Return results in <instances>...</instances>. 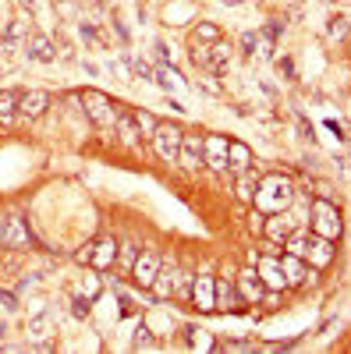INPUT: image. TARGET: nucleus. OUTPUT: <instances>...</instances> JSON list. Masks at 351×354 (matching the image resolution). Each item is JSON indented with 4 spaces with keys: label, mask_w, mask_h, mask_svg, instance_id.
Wrapping results in <instances>:
<instances>
[{
    "label": "nucleus",
    "mask_w": 351,
    "mask_h": 354,
    "mask_svg": "<svg viewBox=\"0 0 351 354\" xmlns=\"http://www.w3.org/2000/svg\"><path fill=\"white\" fill-rule=\"evenodd\" d=\"M114 128H117V135H121L125 145H138V142H142V131H138V124H135V117H128V113H121V110H117Z\"/></svg>",
    "instance_id": "obj_20"
},
{
    "label": "nucleus",
    "mask_w": 351,
    "mask_h": 354,
    "mask_svg": "<svg viewBox=\"0 0 351 354\" xmlns=\"http://www.w3.org/2000/svg\"><path fill=\"white\" fill-rule=\"evenodd\" d=\"M280 270H284L287 287H298V290H302V280H305V273H309V262H305L302 255H287V252H284V259H280Z\"/></svg>",
    "instance_id": "obj_16"
},
{
    "label": "nucleus",
    "mask_w": 351,
    "mask_h": 354,
    "mask_svg": "<svg viewBox=\"0 0 351 354\" xmlns=\"http://www.w3.org/2000/svg\"><path fill=\"white\" fill-rule=\"evenodd\" d=\"M249 163H252V149L245 142H231L227 145V170L231 174H242V170H249Z\"/></svg>",
    "instance_id": "obj_17"
},
{
    "label": "nucleus",
    "mask_w": 351,
    "mask_h": 354,
    "mask_svg": "<svg viewBox=\"0 0 351 354\" xmlns=\"http://www.w3.org/2000/svg\"><path fill=\"white\" fill-rule=\"evenodd\" d=\"M234 283H238L242 298H245L249 305H259V301H262V294H267V283H262V277H259L255 270H242L238 277H234Z\"/></svg>",
    "instance_id": "obj_13"
},
{
    "label": "nucleus",
    "mask_w": 351,
    "mask_h": 354,
    "mask_svg": "<svg viewBox=\"0 0 351 354\" xmlns=\"http://www.w3.org/2000/svg\"><path fill=\"white\" fill-rule=\"evenodd\" d=\"M28 57H33V61H43V64H53L57 50H53V43L46 36H33V39H28Z\"/></svg>",
    "instance_id": "obj_21"
},
{
    "label": "nucleus",
    "mask_w": 351,
    "mask_h": 354,
    "mask_svg": "<svg viewBox=\"0 0 351 354\" xmlns=\"http://www.w3.org/2000/svg\"><path fill=\"white\" fill-rule=\"evenodd\" d=\"M291 230H295V220H291V213H270V216H267V223H262V238L284 245Z\"/></svg>",
    "instance_id": "obj_14"
},
{
    "label": "nucleus",
    "mask_w": 351,
    "mask_h": 354,
    "mask_svg": "<svg viewBox=\"0 0 351 354\" xmlns=\"http://www.w3.org/2000/svg\"><path fill=\"white\" fill-rule=\"evenodd\" d=\"M255 50H259V36H255V32H245V36H242V53H245V57H255Z\"/></svg>",
    "instance_id": "obj_33"
},
{
    "label": "nucleus",
    "mask_w": 351,
    "mask_h": 354,
    "mask_svg": "<svg viewBox=\"0 0 351 354\" xmlns=\"http://www.w3.org/2000/svg\"><path fill=\"white\" fill-rule=\"evenodd\" d=\"M255 273L262 277L267 290H287V280H284V270H280V259L277 255H259Z\"/></svg>",
    "instance_id": "obj_8"
},
{
    "label": "nucleus",
    "mask_w": 351,
    "mask_h": 354,
    "mask_svg": "<svg viewBox=\"0 0 351 354\" xmlns=\"http://www.w3.org/2000/svg\"><path fill=\"white\" fill-rule=\"evenodd\" d=\"M46 106H50V93H43V88H28V93L18 96V117H25V121L43 117Z\"/></svg>",
    "instance_id": "obj_7"
},
{
    "label": "nucleus",
    "mask_w": 351,
    "mask_h": 354,
    "mask_svg": "<svg viewBox=\"0 0 351 354\" xmlns=\"http://www.w3.org/2000/svg\"><path fill=\"white\" fill-rule=\"evenodd\" d=\"M135 255H138L135 245H117V262H121L125 270H132V266H135Z\"/></svg>",
    "instance_id": "obj_29"
},
{
    "label": "nucleus",
    "mask_w": 351,
    "mask_h": 354,
    "mask_svg": "<svg viewBox=\"0 0 351 354\" xmlns=\"http://www.w3.org/2000/svg\"><path fill=\"white\" fill-rule=\"evenodd\" d=\"M238 177H242V181H238V192H234V195H238V202L252 205V202H255V185H259V177H255L252 170H242Z\"/></svg>",
    "instance_id": "obj_22"
},
{
    "label": "nucleus",
    "mask_w": 351,
    "mask_h": 354,
    "mask_svg": "<svg viewBox=\"0 0 351 354\" xmlns=\"http://www.w3.org/2000/svg\"><path fill=\"white\" fill-rule=\"evenodd\" d=\"M0 301H4L8 312H15V308H18V294H15V290H0Z\"/></svg>",
    "instance_id": "obj_35"
},
{
    "label": "nucleus",
    "mask_w": 351,
    "mask_h": 354,
    "mask_svg": "<svg viewBox=\"0 0 351 354\" xmlns=\"http://www.w3.org/2000/svg\"><path fill=\"white\" fill-rule=\"evenodd\" d=\"M262 223H267V213L252 209V213H249V227H252V234H262Z\"/></svg>",
    "instance_id": "obj_34"
},
{
    "label": "nucleus",
    "mask_w": 351,
    "mask_h": 354,
    "mask_svg": "<svg viewBox=\"0 0 351 354\" xmlns=\"http://www.w3.org/2000/svg\"><path fill=\"white\" fill-rule=\"evenodd\" d=\"M344 32H348V18H344V15H334L330 25H327V36L337 39V36H344Z\"/></svg>",
    "instance_id": "obj_30"
},
{
    "label": "nucleus",
    "mask_w": 351,
    "mask_h": 354,
    "mask_svg": "<svg viewBox=\"0 0 351 354\" xmlns=\"http://www.w3.org/2000/svg\"><path fill=\"white\" fill-rule=\"evenodd\" d=\"M245 298H242V290H238V283H234L231 277L227 280H217V308L220 312H245Z\"/></svg>",
    "instance_id": "obj_11"
},
{
    "label": "nucleus",
    "mask_w": 351,
    "mask_h": 354,
    "mask_svg": "<svg viewBox=\"0 0 351 354\" xmlns=\"http://www.w3.org/2000/svg\"><path fill=\"white\" fill-rule=\"evenodd\" d=\"M78 103L85 106V113L93 117V124L114 128V121H117V103H110L103 93H96V88H85V93H78Z\"/></svg>",
    "instance_id": "obj_3"
},
{
    "label": "nucleus",
    "mask_w": 351,
    "mask_h": 354,
    "mask_svg": "<svg viewBox=\"0 0 351 354\" xmlns=\"http://www.w3.org/2000/svg\"><path fill=\"white\" fill-rule=\"evenodd\" d=\"M178 163H181L185 170H199V167H206V160H202V135L185 131V138H181V153H178Z\"/></svg>",
    "instance_id": "obj_12"
},
{
    "label": "nucleus",
    "mask_w": 351,
    "mask_h": 354,
    "mask_svg": "<svg viewBox=\"0 0 351 354\" xmlns=\"http://www.w3.org/2000/svg\"><path fill=\"white\" fill-rule=\"evenodd\" d=\"M18 96L21 93H11V88L0 93V124H11L15 117H18Z\"/></svg>",
    "instance_id": "obj_23"
},
{
    "label": "nucleus",
    "mask_w": 351,
    "mask_h": 354,
    "mask_svg": "<svg viewBox=\"0 0 351 354\" xmlns=\"http://www.w3.org/2000/svg\"><path fill=\"white\" fill-rule=\"evenodd\" d=\"M277 71H280V78L295 82V64H291V61H277Z\"/></svg>",
    "instance_id": "obj_36"
},
{
    "label": "nucleus",
    "mask_w": 351,
    "mask_h": 354,
    "mask_svg": "<svg viewBox=\"0 0 351 354\" xmlns=\"http://www.w3.org/2000/svg\"><path fill=\"white\" fill-rule=\"evenodd\" d=\"M217 39H220V28H217V25H210V21H202V25L195 28V32H192V46H195V43L210 46V43H217Z\"/></svg>",
    "instance_id": "obj_25"
},
{
    "label": "nucleus",
    "mask_w": 351,
    "mask_h": 354,
    "mask_svg": "<svg viewBox=\"0 0 351 354\" xmlns=\"http://www.w3.org/2000/svg\"><path fill=\"white\" fill-rule=\"evenodd\" d=\"M114 262H117V245H114V238L96 241V245H93V262H89V266L103 273V270H110Z\"/></svg>",
    "instance_id": "obj_18"
},
{
    "label": "nucleus",
    "mask_w": 351,
    "mask_h": 354,
    "mask_svg": "<svg viewBox=\"0 0 351 354\" xmlns=\"http://www.w3.org/2000/svg\"><path fill=\"white\" fill-rule=\"evenodd\" d=\"M82 294H85L89 301H96V298H100V277H85V280H82Z\"/></svg>",
    "instance_id": "obj_31"
},
{
    "label": "nucleus",
    "mask_w": 351,
    "mask_h": 354,
    "mask_svg": "<svg viewBox=\"0 0 351 354\" xmlns=\"http://www.w3.org/2000/svg\"><path fill=\"white\" fill-rule=\"evenodd\" d=\"M78 28H82V36H85V39H89V43H96V39H100V36H96V28H93L89 21H82Z\"/></svg>",
    "instance_id": "obj_37"
},
{
    "label": "nucleus",
    "mask_w": 351,
    "mask_h": 354,
    "mask_svg": "<svg viewBox=\"0 0 351 354\" xmlns=\"http://www.w3.org/2000/svg\"><path fill=\"white\" fill-rule=\"evenodd\" d=\"M132 117H135V124H138V131H142V138H153V131L160 128V121H156V117H153L150 110H135Z\"/></svg>",
    "instance_id": "obj_26"
},
{
    "label": "nucleus",
    "mask_w": 351,
    "mask_h": 354,
    "mask_svg": "<svg viewBox=\"0 0 351 354\" xmlns=\"http://www.w3.org/2000/svg\"><path fill=\"white\" fill-rule=\"evenodd\" d=\"M227 145L231 138L227 135H206L202 138V160L213 174H227Z\"/></svg>",
    "instance_id": "obj_5"
},
{
    "label": "nucleus",
    "mask_w": 351,
    "mask_h": 354,
    "mask_svg": "<svg viewBox=\"0 0 351 354\" xmlns=\"http://www.w3.org/2000/svg\"><path fill=\"white\" fill-rule=\"evenodd\" d=\"M89 308H93V301L85 298V294H82V298H75V301H71V315H78V319H85V315H89Z\"/></svg>",
    "instance_id": "obj_32"
},
{
    "label": "nucleus",
    "mask_w": 351,
    "mask_h": 354,
    "mask_svg": "<svg viewBox=\"0 0 351 354\" xmlns=\"http://www.w3.org/2000/svg\"><path fill=\"white\" fill-rule=\"evenodd\" d=\"M192 305L199 312H213L217 308V280L213 277H195L192 280Z\"/></svg>",
    "instance_id": "obj_10"
},
{
    "label": "nucleus",
    "mask_w": 351,
    "mask_h": 354,
    "mask_svg": "<svg viewBox=\"0 0 351 354\" xmlns=\"http://www.w3.org/2000/svg\"><path fill=\"white\" fill-rule=\"evenodd\" d=\"M284 248H287V255H302V259H305V252H309V234H305V230H291L287 241H284Z\"/></svg>",
    "instance_id": "obj_24"
},
{
    "label": "nucleus",
    "mask_w": 351,
    "mask_h": 354,
    "mask_svg": "<svg viewBox=\"0 0 351 354\" xmlns=\"http://www.w3.org/2000/svg\"><path fill=\"white\" fill-rule=\"evenodd\" d=\"M181 138H185V131L178 128V124H160L156 131H153V149H156V156L163 160V163H178V153H181Z\"/></svg>",
    "instance_id": "obj_4"
},
{
    "label": "nucleus",
    "mask_w": 351,
    "mask_h": 354,
    "mask_svg": "<svg viewBox=\"0 0 351 354\" xmlns=\"http://www.w3.org/2000/svg\"><path fill=\"white\" fill-rule=\"evenodd\" d=\"M309 220H312V234H319V238H330V241H337V238H341V230H344V227H341L337 205H334L330 198H323V195L312 202Z\"/></svg>",
    "instance_id": "obj_2"
},
{
    "label": "nucleus",
    "mask_w": 351,
    "mask_h": 354,
    "mask_svg": "<svg viewBox=\"0 0 351 354\" xmlns=\"http://www.w3.org/2000/svg\"><path fill=\"white\" fill-rule=\"evenodd\" d=\"M0 245L4 248H25L28 245V227L21 216H4L0 220Z\"/></svg>",
    "instance_id": "obj_9"
},
{
    "label": "nucleus",
    "mask_w": 351,
    "mask_h": 354,
    "mask_svg": "<svg viewBox=\"0 0 351 354\" xmlns=\"http://www.w3.org/2000/svg\"><path fill=\"white\" fill-rule=\"evenodd\" d=\"M174 287H178V273H174V266H160V273H156V280H153V294L163 301V298H170L174 294Z\"/></svg>",
    "instance_id": "obj_19"
},
{
    "label": "nucleus",
    "mask_w": 351,
    "mask_h": 354,
    "mask_svg": "<svg viewBox=\"0 0 351 354\" xmlns=\"http://www.w3.org/2000/svg\"><path fill=\"white\" fill-rule=\"evenodd\" d=\"M160 266H163V259L156 255V252H138L135 255V266H132V277H135V283L142 287V290H150L153 287V280H156V273H160Z\"/></svg>",
    "instance_id": "obj_6"
},
{
    "label": "nucleus",
    "mask_w": 351,
    "mask_h": 354,
    "mask_svg": "<svg viewBox=\"0 0 351 354\" xmlns=\"http://www.w3.org/2000/svg\"><path fill=\"white\" fill-rule=\"evenodd\" d=\"M220 4H242V0H220Z\"/></svg>",
    "instance_id": "obj_38"
},
{
    "label": "nucleus",
    "mask_w": 351,
    "mask_h": 354,
    "mask_svg": "<svg viewBox=\"0 0 351 354\" xmlns=\"http://www.w3.org/2000/svg\"><path fill=\"white\" fill-rule=\"evenodd\" d=\"M132 347H135V351H156V337H153V330L145 326V322H138V330H135V340H132Z\"/></svg>",
    "instance_id": "obj_27"
},
{
    "label": "nucleus",
    "mask_w": 351,
    "mask_h": 354,
    "mask_svg": "<svg viewBox=\"0 0 351 354\" xmlns=\"http://www.w3.org/2000/svg\"><path fill=\"white\" fill-rule=\"evenodd\" d=\"M291 202H295V188H291L287 177L280 174H267V177H259V185H255V209L259 213H287L291 209Z\"/></svg>",
    "instance_id": "obj_1"
},
{
    "label": "nucleus",
    "mask_w": 351,
    "mask_h": 354,
    "mask_svg": "<svg viewBox=\"0 0 351 354\" xmlns=\"http://www.w3.org/2000/svg\"><path fill=\"white\" fill-rule=\"evenodd\" d=\"M46 330H50V319H46V315H39V319H33V322H28V337H33V340H43V337H50Z\"/></svg>",
    "instance_id": "obj_28"
},
{
    "label": "nucleus",
    "mask_w": 351,
    "mask_h": 354,
    "mask_svg": "<svg viewBox=\"0 0 351 354\" xmlns=\"http://www.w3.org/2000/svg\"><path fill=\"white\" fill-rule=\"evenodd\" d=\"M305 262L316 266V270L330 266V262H334V241H330V238H319V234H312V238H309V252H305Z\"/></svg>",
    "instance_id": "obj_15"
}]
</instances>
